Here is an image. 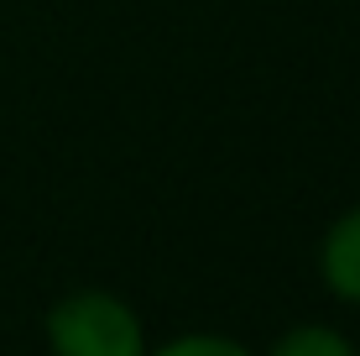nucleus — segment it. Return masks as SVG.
Returning a JSON list of instances; mask_svg holds the SVG:
<instances>
[{"label":"nucleus","mask_w":360,"mask_h":356,"mask_svg":"<svg viewBox=\"0 0 360 356\" xmlns=\"http://www.w3.org/2000/svg\"><path fill=\"white\" fill-rule=\"evenodd\" d=\"M53 356H146V325L115 288H73L42 320Z\"/></svg>","instance_id":"nucleus-1"},{"label":"nucleus","mask_w":360,"mask_h":356,"mask_svg":"<svg viewBox=\"0 0 360 356\" xmlns=\"http://www.w3.org/2000/svg\"><path fill=\"white\" fill-rule=\"evenodd\" d=\"M319 283L329 299L360 309V200L334 215L319 236Z\"/></svg>","instance_id":"nucleus-2"},{"label":"nucleus","mask_w":360,"mask_h":356,"mask_svg":"<svg viewBox=\"0 0 360 356\" xmlns=\"http://www.w3.org/2000/svg\"><path fill=\"white\" fill-rule=\"evenodd\" d=\"M262 356H360V346H355L350 336H345V330L308 320V325L282 330V336L271 340V346H266Z\"/></svg>","instance_id":"nucleus-3"},{"label":"nucleus","mask_w":360,"mask_h":356,"mask_svg":"<svg viewBox=\"0 0 360 356\" xmlns=\"http://www.w3.org/2000/svg\"><path fill=\"white\" fill-rule=\"evenodd\" d=\"M146 356H256V351L235 336H219V330H183L162 346H146Z\"/></svg>","instance_id":"nucleus-4"}]
</instances>
